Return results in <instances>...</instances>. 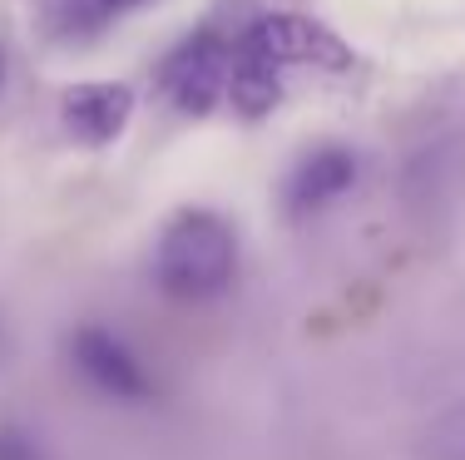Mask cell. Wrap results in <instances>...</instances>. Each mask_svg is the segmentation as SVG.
I'll use <instances>...</instances> for the list:
<instances>
[{
    "mask_svg": "<svg viewBox=\"0 0 465 460\" xmlns=\"http://www.w3.org/2000/svg\"><path fill=\"white\" fill-rule=\"evenodd\" d=\"M64 114V129H70L80 144H114L119 134H124L129 114H134V94H129V84H74L70 94H64L60 104Z\"/></svg>",
    "mask_w": 465,
    "mask_h": 460,
    "instance_id": "5b68a950",
    "label": "cell"
},
{
    "mask_svg": "<svg viewBox=\"0 0 465 460\" xmlns=\"http://www.w3.org/2000/svg\"><path fill=\"white\" fill-rule=\"evenodd\" d=\"M248 60L268 64V70H287V64H322V70H347L351 50L341 45L331 30L312 25L302 15H262L258 25H248V35L232 45Z\"/></svg>",
    "mask_w": 465,
    "mask_h": 460,
    "instance_id": "3957f363",
    "label": "cell"
},
{
    "mask_svg": "<svg viewBox=\"0 0 465 460\" xmlns=\"http://www.w3.org/2000/svg\"><path fill=\"white\" fill-rule=\"evenodd\" d=\"M99 5H109V10H124V5H143V0H99Z\"/></svg>",
    "mask_w": 465,
    "mask_h": 460,
    "instance_id": "9c48e42d",
    "label": "cell"
},
{
    "mask_svg": "<svg viewBox=\"0 0 465 460\" xmlns=\"http://www.w3.org/2000/svg\"><path fill=\"white\" fill-rule=\"evenodd\" d=\"M426 455L430 460H465V406H450L426 431Z\"/></svg>",
    "mask_w": 465,
    "mask_h": 460,
    "instance_id": "52a82bcc",
    "label": "cell"
},
{
    "mask_svg": "<svg viewBox=\"0 0 465 460\" xmlns=\"http://www.w3.org/2000/svg\"><path fill=\"white\" fill-rule=\"evenodd\" d=\"M70 357L104 396H114V401L153 396V381H149V371L139 367V357L129 352L114 332H104V327H80L74 342H70Z\"/></svg>",
    "mask_w": 465,
    "mask_h": 460,
    "instance_id": "277c9868",
    "label": "cell"
},
{
    "mask_svg": "<svg viewBox=\"0 0 465 460\" xmlns=\"http://www.w3.org/2000/svg\"><path fill=\"white\" fill-rule=\"evenodd\" d=\"M0 460H45L40 455V441L15 421H0Z\"/></svg>",
    "mask_w": 465,
    "mask_h": 460,
    "instance_id": "ba28073f",
    "label": "cell"
},
{
    "mask_svg": "<svg viewBox=\"0 0 465 460\" xmlns=\"http://www.w3.org/2000/svg\"><path fill=\"white\" fill-rule=\"evenodd\" d=\"M351 183H357V159H351L347 149L327 144V149L307 153L292 169V179H287V203H292V213H312V208L341 199Z\"/></svg>",
    "mask_w": 465,
    "mask_h": 460,
    "instance_id": "8992f818",
    "label": "cell"
},
{
    "mask_svg": "<svg viewBox=\"0 0 465 460\" xmlns=\"http://www.w3.org/2000/svg\"><path fill=\"white\" fill-rule=\"evenodd\" d=\"M228 74H232V45L218 30H198V35H188L183 45L163 60L159 84H163V94H169L173 109H183V114H208V109L228 94Z\"/></svg>",
    "mask_w": 465,
    "mask_h": 460,
    "instance_id": "7a4b0ae2",
    "label": "cell"
},
{
    "mask_svg": "<svg viewBox=\"0 0 465 460\" xmlns=\"http://www.w3.org/2000/svg\"><path fill=\"white\" fill-rule=\"evenodd\" d=\"M238 272V238L218 213L208 208H188L179 213L159 238V258H153V278L169 298L203 302L232 282Z\"/></svg>",
    "mask_w": 465,
    "mask_h": 460,
    "instance_id": "6da1fadb",
    "label": "cell"
},
{
    "mask_svg": "<svg viewBox=\"0 0 465 460\" xmlns=\"http://www.w3.org/2000/svg\"><path fill=\"white\" fill-rule=\"evenodd\" d=\"M0 84H5V50H0Z\"/></svg>",
    "mask_w": 465,
    "mask_h": 460,
    "instance_id": "30bf717a",
    "label": "cell"
}]
</instances>
